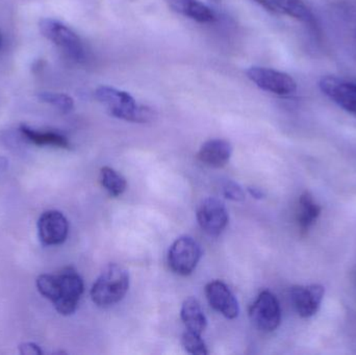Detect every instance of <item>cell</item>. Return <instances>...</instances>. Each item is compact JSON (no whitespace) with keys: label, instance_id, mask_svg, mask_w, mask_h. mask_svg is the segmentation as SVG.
<instances>
[{"label":"cell","instance_id":"6da1fadb","mask_svg":"<svg viewBox=\"0 0 356 355\" xmlns=\"http://www.w3.org/2000/svg\"><path fill=\"white\" fill-rule=\"evenodd\" d=\"M94 96L115 118L133 123H148L154 119V110L138 104L129 92L111 85H100L94 92Z\"/></svg>","mask_w":356,"mask_h":355},{"label":"cell","instance_id":"7a4b0ae2","mask_svg":"<svg viewBox=\"0 0 356 355\" xmlns=\"http://www.w3.org/2000/svg\"><path fill=\"white\" fill-rule=\"evenodd\" d=\"M129 288V272L119 265L110 264L92 287V300L99 308H108L121 302Z\"/></svg>","mask_w":356,"mask_h":355},{"label":"cell","instance_id":"3957f363","mask_svg":"<svg viewBox=\"0 0 356 355\" xmlns=\"http://www.w3.org/2000/svg\"><path fill=\"white\" fill-rule=\"evenodd\" d=\"M40 33L48 41L60 47L75 62H83L86 52L83 41L74 31L54 18H43L39 22Z\"/></svg>","mask_w":356,"mask_h":355},{"label":"cell","instance_id":"277c9868","mask_svg":"<svg viewBox=\"0 0 356 355\" xmlns=\"http://www.w3.org/2000/svg\"><path fill=\"white\" fill-rule=\"evenodd\" d=\"M246 75L257 88L274 95L289 96L297 91L296 81L282 71L252 66L247 69Z\"/></svg>","mask_w":356,"mask_h":355},{"label":"cell","instance_id":"5b68a950","mask_svg":"<svg viewBox=\"0 0 356 355\" xmlns=\"http://www.w3.org/2000/svg\"><path fill=\"white\" fill-rule=\"evenodd\" d=\"M58 277V298L54 308L63 316L72 315L76 311L79 299L83 293V281L79 273L72 268L56 275Z\"/></svg>","mask_w":356,"mask_h":355},{"label":"cell","instance_id":"8992f818","mask_svg":"<svg viewBox=\"0 0 356 355\" xmlns=\"http://www.w3.org/2000/svg\"><path fill=\"white\" fill-rule=\"evenodd\" d=\"M249 317L259 331H276L282 322V308L276 296L270 291L261 292L251 306Z\"/></svg>","mask_w":356,"mask_h":355},{"label":"cell","instance_id":"52a82bcc","mask_svg":"<svg viewBox=\"0 0 356 355\" xmlns=\"http://www.w3.org/2000/svg\"><path fill=\"white\" fill-rule=\"evenodd\" d=\"M201 254L200 246L193 238L180 237L169 250V267L178 275H190L198 265Z\"/></svg>","mask_w":356,"mask_h":355},{"label":"cell","instance_id":"ba28073f","mask_svg":"<svg viewBox=\"0 0 356 355\" xmlns=\"http://www.w3.org/2000/svg\"><path fill=\"white\" fill-rule=\"evenodd\" d=\"M318 85L324 95L343 110L356 116V81L334 75H325L320 79Z\"/></svg>","mask_w":356,"mask_h":355},{"label":"cell","instance_id":"9c48e42d","mask_svg":"<svg viewBox=\"0 0 356 355\" xmlns=\"http://www.w3.org/2000/svg\"><path fill=\"white\" fill-rule=\"evenodd\" d=\"M201 229L211 237H218L228 224V212L221 200L209 197L202 200L197 210Z\"/></svg>","mask_w":356,"mask_h":355},{"label":"cell","instance_id":"30bf717a","mask_svg":"<svg viewBox=\"0 0 356 355\" xmlns=\"http://www.w3.org/2000/svg\"><path fill=\"white\" fill-rule=\"evenodd\" d=\"M325 295V288L319 283L294 286L290 291L293 308L301 318H311L319 312Z\"/></svg>","mask_w":356,"mask_h":355},{"label":"cell","instance_id":"8fae6325","mask_svg":"<svg viewBox=\"0 0 356 355\" xmlns=\"http://www.w3.org/2000/svg\"><path fill=\"white\" fill-rule=\"evenodd\" d=\"M38 233L43 245H60L68 237V220L58 210H47L38 221Z\"/></svg>","mask_w":356,"mask_h":355},{"label":"cell","instance_id":"7c38bea8","mask_svg":"<svg viewBox=\"0 0 356 355\" xmlns=\"http://www.w3.org/2000/svg\"><path fill=\"white\" fill-rule=\"evenodd\" d=\"M205 296L209 306L225 318L236 319L240 314L238 300L229 288L222 281H211L205 287Z\"/></svg>","mask_w":356,"mask_h":355},{"label":"cell","instance_id":"4fadbf2b","mask_svg":"<svg viewBox=\"0 0 356 355\" xmlns=\"http://www.w3.org/2000/svg\"><path fill=\"white\" fill-rule=\"evenodd\" d=\"M232 154V144L223 139L205 142L198 152V160L211 168H222L229 162Z\"/></svg>","mask_w":356,"mask_h":355},{"label":"cell","instance_id":"5bb4252c","mask_svg":"<svg viewBox=\"0 0 356 355\" xmlns=\"http://www.w3.org/2000/svg\"><path fill=\"white\" fill-rule=\"evenodd\" d=\"M277 14H284L299 22L309 25L313 31H319L317 19L311 8L302 0H268Z\"/></svg>","mask_w":356,"mask_h":355},{"label":"cell","instance_id":"9a60e30c","mask_svg":"<svg viewBox=\"0 0 356 355\" xmlns=\"http://www.w3.org/2000/svg\"><path fill=\"white\" fill-rule=\"evenodd\" d=\"M171 8L178 14L199 23H211L216 20V14L200 0H166Z\"/></svg>","mask_w":356,"mask_h":355},{"label":"cell","instance_id":"2e32d148","mask_svg":"<svg viewBox=\"0 0 356 355\" xmlns=\"http://www.w3.org/2000/svg\"><path fill=\"white\" fill-rule=\"evenodd\" d=\"M322 206L318 204L313 194L305 191L299 197L298 221L299 229L302 233H307L321 216Z\"/></svg>","mask_w":356,"mask_h":355},{"label":"cell","instance_id":"e0dca14e","mask_svg":"<svg viewBox=\"0 0 356 355\" xmlns=\"http://www.w3.org/2000/svg\"><path fill=\"white\" fill-rule=\"evenodd\" d=\"M180 317L186 331L201 335L207 329V317L196 298L190 297L184 300L180 311Z\"/></svg>","mask_w":356,"mask_h":355},{"label":"cell","instance_id":"ac0fdd59","mask_svg":"<svg viewBox=\"0 0 356 355\" xmlns=\"http://www.w3.org/2000/svg\"><path fill=\"white\" fill-rule=\"evenodd\" d=\"M20 133L27 141L38 146H52L56 148H69L70 143L65 135L54 131H39L27 125H21Z\"/></svg>","mask_w":356,"mask_h":355},{"label":"cell","instance_id":"d6986e66","mask_svg":"<svg viewBox=\"0 0 356 355\" xmlns=\"http://www.w3.org/2000/svg\"><path fill=\"white\" fill-rule=\"evenodd\" d=\"M100 183L111 196L118 197L124 193L127 188V179L110 167L100 170Z\"/></svg>","mask_w":356,"mask_h":355},{"label":"cell","instance_id":"ffe728a7","mask_svg":"<svg viewBox=\"0 0 356 355\" xmlns=\"http://www.w3.org/2000/svg\"><path fill=\"white\" fill-rule=\"evenodd\" d=\"M38 99L43 104H49L64 114H68L74 108V100L71 96L56 92H40L37 94Z\"/></svg>","mask_w":356,"mask_h":355},{"label":"cell","instance_id":"44dd1931","mask_svg":"<svg viewBox=\"0 0 356 355\" xmlns=\"http://www.w3.org/2000/svg\"><path fill=\"white\" fill-rule=\"evenodd\" d=\"M38 291L54 304L58 298V277L56 275L42 274L37 279Z\"/></svg>","mask_w":356,"mask_h":355},{"label":"cell","instance_id":"7402d4cb","mask_svg":"<svg viewBox=\"0 0 356 355\" xmlns=\"http://www.w3.org/2000/svg\"><path fill=\"white\" fill-rule=\"evenodd\" d=\"M182 346L188 354L194 355L209 354L203 340L201 339V335L193 333V331H186L182 335Z\"/></svg>","mask_w":356,"mask_h":355},{"label":"cell","instance_id":"603a6c76","mask_svg":"<svg viewBox=\"0 0 356 355\" xmlns=\"http://www.w3.org/2000/svg\"><path fill=\"white\" fill-rule=\"evenodd\" d=\"M224 197L232 201L241 202L245 200V193L238 183L232 181H226L222 187Z\"/></svg>","mask_w":356,"mask_h":355},{"label":"cell","instance_id":"cb8c5ba5","mask_svg":"<svg viewBox=\"0 0 356 355\" xmlns=\"http://www.w3.org/2000/svg\"><path fill=\"white\" fill-rule=\"evenodd\" d=\"M19 352L23 355H41L43 354L41 348L35 343H23L19 346Z\"/></svg>","mask_w":356,"mask_h":355},{"label":"cell","instance_id":"d4e9b609","mask_svg":"<svg viewBox=\"0 0 356 355\" xmlns=\"http://www.w3.org/2000/svg\"><path fill=\"white\" fill-rule=\"evenodd\" d=\"M248 192L253 198H255V199L261 200L266 197V193L261 189V188L248 187Z\"/></svg>","mask_w":356,"mask_h":355},{"label":"cell","instance_id":"484cf974","mask_svg":"<svg viewBox=\"0 0 356 355\" xmlns=\"http://www.w3.org/2000/svg\"><path fill=\"white\" fill-rule=\"evenodd\" d=\"M253 2H255V3L259 4V6H261V8H265L266 10H268L269 13H272V14H277V12H276L275 8L272 6V4L270 3L268 0H252Z\"/></svg>","mask_w":356,"mask_h":355},{"label":"cell","instance_id":"4316f807","mask_svg":"<svg viewBox=\"0 0 356 355\" xmlns=\"http://www.w3.org/2000/svg\"><path fill=\"white\" fill-rule=\"evenodd\" d=\"M213 1H219V0H213Z\"/></svg>","mask_w":356,"mask_h":355},{"label":"cell","instance_id":"83f0119b","mask_svg":"<svg viewBox=\"0 0 356 355\" xmlns=\"http://www.w3.org/2000/svg\"><path fill=\"white\" fill-rule=\"evenodd\" d=\"M0 43H1V40H0Z\"/></svg>","mask_w":356,"mask_h":355}]
</instances>
